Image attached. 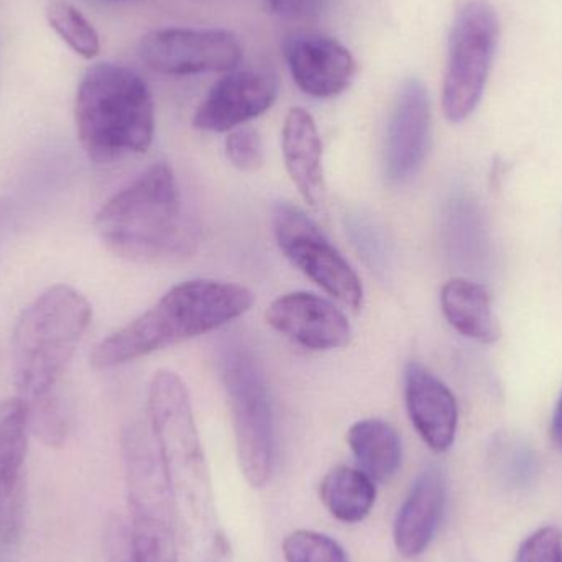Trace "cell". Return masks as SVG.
<instances>
[{
    "label": "cell",
    "instance_id": "484cf974",
    "mask_svg": "<svg viewBox=\"0 0 562 562\" xmlns=\"http://www.w3.org/2000/svg\"><path fill=\"white\" fill-rule=\"evenodd\" d=\"M517 562H562V531L544 527L531 533L518 550Z\"/></svg>",
    "mask_w": 562,
    "mask_h": 562
},
{
    "label": "cell",
    "instance_id": "4fadbf2b",
    "mask_svg": "<svg viewBox=\"0 0 562 562\" xmlns=\"http://www.w3.org/2000/svg\"><path fill=\"white\" fill-rule=\"evenodd\" d=\"M279 88V79L267 69L229 72L201 102L194 114V127L206 132H229L246 125L272 108Z\"/></svg>",
    "mask_w": 562,
    "mask_h": 562
},
{
    "label": "cell",
    "instance_id": "7402d4cb",
    "mask_svg": "<svg viewBox=\"0 0 562 562\" xmlns=\"http://www.w3.org/2000/svg\"><path fill=\"white\" fill-rule=\"evenodd\" d=\"M46 16L52 29L63 42L86 59L95 58L101 52V40L92 23L68 0H52Z\"/></svg>",
    "mask_w": 562,
    "mask_h": 562
},
{
    "label": "cell",
    "instance_id": "7a4b0ae2",
    "mask_svg": "<svg viewBox=\"0 0 562 562\" xmlns=\"http://www.w3.org/2000/svg\"><path fill=\"white\" fill-rule=\"evenodd\" d=\"M105 247L138 263H171L196 252L200 233L173 170L157 164L111 198L95 217Z\"/></svg>",
    "mask_w": 562,
    "mask_h": 562
},
{
    "label": "cell",
    "instance_id": "f1b7e54d",
    "mask_svg": "<svg viewBox=\"0 0 562 562\" xmlns=\"http://www.w3.org/2000/svg\"><path fill=\"white\" fill-rule=\"evenodd\" d=\"M101 2H128V0H101Z\"/></svg>",
    "mask_w": 562,
    "mask_h": 562
},
{
    "label": "cell",
    "instance_id": "7c38bea8",
    "mask_svg": "<svg viewBox=\"0 0 562 562\" xmlns=\"http://www.w3.org/2000/svg\"><path fill=\"white\" fill-rule=\"evenodd\" d=\"M283 53L297 88L313 98L342 94L356 76V59L349 48L323 33L291 32L284 38Z\"/></svg>",
    "mask_w": 562,
    "mask_h": 562
},
{
    "label": "cell",
    "instance_id": "3957f363",
    "mask_svg": "<svg viewBox=\"0 0 562 562\" xmlns=\"http://www.w3.org/2000/svg\"><path fill=\"white\" fill-rule=\"evenodd\" d=\"M256 296L249 288L216 280H191L171 288L157 304L92 350L95 370H109L226 326L246 314Z\"/></svg>",
    "mask_w": 562,
    "mask_h": 562
},
{
    "label": "cell",
    "instance_id": "d4e9b609",
    "mask_svg": "<svg viewBox=\"0 0 562 562\" xmlns=\"http://www.w3.org/2000/svg\"><path fill=\"white\" fill-rule=\"evenodd\" d=\"M226 155L237 170L252 173L262 168L266 160L262 137L249 125L233 128L226 138Z\"/></svg>",
    "mask_w": 562,
    "mask_h": 562
},
{
    "label": "cell",
    "instance_id": "cb8c5ba5",
    "mask_svg": "<svg viewBox=\"0 0 562 562\" xmlns=\"http://www.w3.org/2000/svg\"><path fill=\"white\" fill-rule=\"evenodd\" d=\"M495 462H497L498 474L512 487H525L537 475V458L525 442H501Z\"/></svg>",
    "mask_w": 562,
    "mask_h": 562
},
{
    "label": "cell",
    "instance_id": "d6986e66",
    "mask_svg": "<svg viewBox=\"0 0 562 562\" xmlns=\"http://www.w3.org/2000/svg\"><path fill=\"white\" fill-rule=\"evenodd\" d=\"M441 306L446 319L462 336L482 344L501 339V324L485 286L465 279L449 280L442 286Z\"/></svg>",
    "mask_w": 562,
    "mask_h": 562
},
{
    "label": "cell",
    "instance_id": "9a60e30c",
    "mask_svg": "<svg viewBox=\"0 0 562 562\" xmlns=\"http://www.w3.org/2000/svg\"><path fill=\"white\" fill-rule=\"evenodd\" d=\"M29 418L20 398L0 403V541L13 544L25 517Z\"/></svg>",
    "mask_w": 562,
    "mask_h": 562
},
{
    "label": "cell",
    "instance_id": "e0dca14e",
    "mask_svg": "<svg viewBox=\"0 0 562 562\" xmlns=\"http://www.w3.org/2000/svg\"><path fill=\"white\" fill-rule=\"evenodd\" d=\"M446 507V477L438 465L419 474L396 517L393 538L398 553L416 558L428 550L438 533Z\"/></svg>",
    "mask_w": 562,
    "mask_h": 562
},
{
    "label": "cell",
    "instance_id": "5bb4252c",
    "mask_svg": "<svg viewBox=\"0 0 562 562\" xmlns=\"http://www.w3.org/2000/svg\"><path fill=\"white\" fill-rule=\"evenodd\" d=\"M267 323L297 346L310 350H333L349 344L346 314L326 297L306 291L277 297L266 313Z\"/></svg>",
    "mask_w": 562,
    "mask_h": 562
},
{
    "label": "cell",
    "instance_id": "30bf717a",
    "mask_svg": "<svg viewBox=\"0 0 562 562\" xmlns=\"http://www.w3.org/2000/svg\"><path fill=\"white\" fill-rule=\"evenodd\" d=\"M138 53L160 75L188 76L233 71L243 59V45L227 30L160 29L142 38Z\"/></svg>",
    "mask_w": 562,
    "mask_h": 562
},
{
    "label": "cell",
    "instance_id": "ac0fdd59",
    "mask_svg": "<svg viewBox=\"0 0 562 562\" xmlns=\"http://www.w3.org/2000/svg\"><path fill=\"white\" fill-rule=\"evenodd\" d=\"M283 157L288 175L303 200L314 210H323L326 204L323 144L316 122L304 109H291L284 119Z\"/></svg>",
    "mask_w": 562,
    "mask_h": 562
},
{
    "label": "cell",
    "instance_id": "2e32d148",
    "mask_svg": "<svg viewBox=\"0 0 562 562\" xmlns=\"http://www.w3.org/2000/svg\"><path fill=\"white\" fill-rule=\"evenodd\" d=\"M405 402L409 419L423 441L435 452H446L458 432V403L451 390L423 363L405 370Z\"/></svg>",
    "mask_w": 562,
    "mask_h": 562
},
{
    "label": "cell",
    "instance_id": "83f0119b",
    "mask_svg": "<svg viewBox=\"0 0 562 562\" xmlns=\"http://www.w3.org/2000/svg\"><path fill=\"white\" fill-rule=\"evenodd\" d=\"M551 438L554 445L562 449V393L557 409H554L553 422H551Z\"/></svg>",
    "mask_w": 562,
    "mask_h": 562
},
{
    "label": "cell",
    "instance_id": "44dd1931",
    "mask_svg": "<svg viewBox=\"0 0 562 562\" xmlns=\"http://www.w3.org/2000/svg\"><path fill=\"white\" fill-rule=\"evenodd\" d=\"M321 501L330 515L342 524H360L375 504V482L360 469L339 465L321 482Z\"/></svg>",
    "mask_w": 562,
    "mask_h": 562
},
{
    "label": "cell",
    "instance_id": "8992f818",
    "mask_svg": "<svg viewBox=\"0 0 562 562\" xmlns=\"http://www.w3.org/2000/svg\"><path fill=\"white\" fill-rule=\"evenodd\" d=\"M124 456L134 562H180L173 497L155 441L140 428H131L124 436Z\"/></svg>",
    "mask_w": 562,
    "mask_h": 562
},
{
    "label": "cell",
    "instance_id": "ba28073f",
    "mask_svg": "<svg viewBox=\"0 0 562 562\" xmlns=\"http://www.w3.org/2000/svg\"><path fill=\"white\" fill-rule=\"evenodd\" d=\"M498 43V22L488 0H461L449 33L442 111L459 124L477 109Z\"/></svg>",
    "mask_w": 562,
    "mask_h": 562
},
{
    "label": "cell",
    "instance_id": "5b68a950",
    "mask_svg": "<svg viewBox=\"0 0 562 562\" xmlns=\"http://www.w3.org/2000/svg\"><path fill=\"white\" fill-rule=\"evenodd\" d=\"M221 379L229 398L240 469L252 487H263L277 464L276 422L266 376L240 344L221 350Z\"/></svg>",
    "mask_w": 562,
    "mask_h": 562
},
{
    "label": "cell",
    "instance_id": "52a82bcc",
    "mask_svg": "<svg viewBox=\"0 0 562 562\" xmlns=\"http://www.w3.org/2000/svg\"><path fill=\"white\" fill-rule=\"evenodd\" d=\"M148 413L171 495L213 491L190 393L178 373L157 372L148 392Z\"/></svg>",
    "mask_w": 562,
    "mask_h": 562
},
{
    "label": "cell",
    "instance_id": "6da1fadb",
    "mask_svg": "<svg viewBox=\"0 0 562 562\" xmlns=\"http://www.w3.org/2000/svg\"><path fill=\"white\" fill-rule=\"evenodd\" d=\"M91 317V304L78 290L55 284L23 311L13 330V380L30 431L53 448L68 436L58 386Z\"/></svg>",
    "mask_w": 562,
    "mask_h": 562
},
{
    "label": "cell",
    "instance_id": "ffe728a7",
    "mask_svg": "<svg viewBox=\"0 0 562 562\" xmlns=\"http://www.w3.org/2000/svg\"><path fill=\"white\" fill-rule=\"evenodd\" d=\"M347 442L360 471L373 482H389L402 465V439L382 419H362L347 432Z\"/></svg>",
    "mask_w": 562,
    "mask_h": 562
},
{
    "label": "cell",
    "instance_id": "603a6c76",
    "mask_svg": "<svg viewBox=\"0 0 562 562\" xmlns=\"http://www.w3.org/2000/svg\"><path fill=\"white\" fill-rule=\"evenodd\" d=\"M286 562H349L346 551L333 538L317 531L297 530L283 541Z\"/></svg>",
    "mask_w": 562,
    "mask_h": 562
},
{
    "label": "cell",
    "instance_id": "9c48e42d",
    "mask_svg": "<svg viewBox=\"0 0 562 562\" xmlns=\"http://www.w3.org/2000/svg\"><path fill=\"white\" fill-rule=\"evenodd\" d=\"M273 233L281 252L311 281L346 306L362 304L363 286L356 270L300 207L277 204Z\"/></svg>",
    "mask_w": 562,
    "mask_h": 562
},
{
    "label": "cell",
    "instance_id": "277c9868",
    "mask_svg": "<svg viewBox=\"0 0 562 562\" xmlns=\"http://www.w3.org/2000/svg\"><path fill=\"white\" fill-rule=\"evenodd\" d=\"M76 131L95 164L145 154L155 135V108L147 81L135 69L99 63L82 76L76 94Z\"/></svg>",
    "mask_w": 562,
    "mask_h": 562
},
{
    "label": "cell",
    "instance_id": "8fae6325",
    "mask_svg": "<svg viewBox=\"0 0 562 562\" xmlns=\"http://www.w3.org/2000/svg\"><path fill=\"white\" fill-rule=\"evenodd\" d=\"M431 144V105L428 89L419 79L403 82L385 140V175L390 183L412 180L425 164Z\"/></svg>",
    "mask_w": 562,
    "mask_h": 562
},
{
    "label": "cell",
    "instance_id": "4316f807",
    "mask_svg": "<svg viewBox=\"0 0 562 562\" xmlns=\"http://www.w3.org/2000/svg\"><path fill=\"white\" fill-rule=\"evenodd\" d=\"M269 3L284 19H310L321 12L324 0H269Z\"/></svg>",
    "mask_w": 562,
    "mask_h": 562
}]
</instances>
